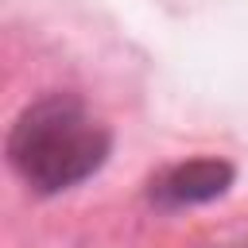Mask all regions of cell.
I'll return each instance as SVG.
<instances>
[{"instance_id":"1","label":"cell","mask_w":248,"mask_h":248,"mask_svg":"<svg viewBox=\"0 0 248 248\" xmlns=\"http://www.w3.org/2000/svg\"><path fill=\"white\" fill-rule=\"evenodd\" d=\"M112 151V132L74 93L31 101L8 132V163L23 186L50 198L93 178Z\"/></svg>"},{"instance_id":"2","label":"cell","mask_w":248,"mask_h":248,"mask_svg":"<svg viewBox=\"0 0 248 248\" xmlns=\"http://www.w3.org/2000/svg\"><path fill=\"white\" fill-rule=\"evenodd\" d=\"M229 186H232V167L225 159H190V163H174L159 178H151L147 198L159 209H186V205L221 198Z\"/></svg>"}]
</instances>
